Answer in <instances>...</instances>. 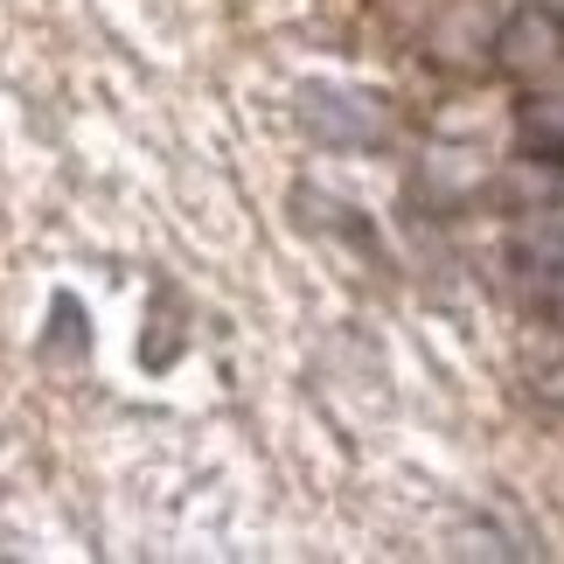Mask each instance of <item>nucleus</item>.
<instances>
[{
  "instance_id": "nucleus-1",
  "label": "nucleus",
  "mask_w": 564,
  "mask_h": 564,
  "mask_svg": "<svg viewBox=\"0 0 564 564\" xmlns=\"http://www.w3.org/2000/svg\"><path fill=\"white\" fill-rule=\"evenodd\" d=\"M300 126L321 147H383L398 112H390L383 91H362V84H335V77H307L300 84Z\"/></svg>"
},
{
  "instance_id": "nucleus-2",
  "label": "nucleus",
  "mask_w": 564,
  "mask_h": 564,
  "mask_svg": "<svg viewBox=\"0 0 564 564\" xmlns=\"http://www.w3.org/2000/svg\"><path fill=\"white\" fill-rule=\"evenodd\" d=\"M495 70L516 84H551L564 70V14L544 8V0L502 14V29H495Z\"/></svg>"
},
{
  "instance_id": "nucleus-3",
  "label": "nucleus",
  "mask_w": 564,
  "mask_h": 564,
  "mask_svg": "<svg viewBox=\"0 0 564 564\" xmlns=\"http://www.w3.org/2000/svg\"><path fill=\"white\" fill-rule=\"evenodd\" d=\"M509 265H516V279L530 286L536 307H564V216H557V209H536V216H523V224H516Z\"/></svg>"
},
{
  "instance_id": "nucleus-4",
  "label": "nucleus",
  "mask_w": 564,
  "mask_h": 564,
  "mask_svg": "<svg viewBox=\"0 0 564 564\" xmlns=\"http://www.w3.org/2000/svg\"><path fill=\"white\" fill-rule=\"evenodd\" d=\"M495 21L481 0H453V8L432 14V29H425V50L440 56V63H495Z\"/></svg>"
},
{
  "instance_id": "nucleus-5",
  "label": "nucleus",
  "mask_w": 564,
  "mask_h": 564,
  "mask_svg": "<svg viewBox=\"0 0 564 564\" xmlns=\"http://www.w3.org/2000/svg\"><path fill=\"white\" fill-rule=\"evenodd\" d=\"M481 182H488V161L474 154V147H432L425 167H419V188L432 203H467Z\"/></svg>"
},
{
  "instance_id": "nucleus-6",
  "label": "nucleus",
  "mask_w": 564,
  "mask_h": 564,
  "mask_svg": "<svg viewBox=\"0 0 564 564\" xmlns=\"http://www.w3.org/2000/svg\"><path fill=\"white\" fill-rule=\"evenodd\" d=\"M516 140H523V154L564 161V91L557 84H530L523 112H516Z\"/></svg>"
},
{
  "instance_id": "nucleus-7",
  "label": "nucleus",
  "mask_w": 564,
  "mask_h": 564,
  "mask_svg": "<svg viewBox=\"0 0 564 564\" xmlns=\"http://www.w3.org/2000/svg\"><path fill=\"white\" fill-rule=\"evenodd\" d=\"M509 203L523 209V216H536V209H557L564 203V161H544V154H523L509 167Z\"/></svg>"
}]
</instances>
